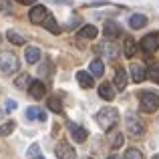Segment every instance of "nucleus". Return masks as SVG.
I'll use <instances>...</instances> for the list:
<instances>
[{"label": "nucleus", "instance_id": "39448f33", "mask_svg": "<svg viewBox=\"0 0 159 159\" xmlns=\"http://www.w3.org/2000/svg\"><path fill=\"white\" fill-rule=\"evenodd\" d=\"M141 48H143L145 52H155L159 48V32H151V34H147L143 40H141Z\"/></svg>", "mask_w": 159, "mask_h": 159}, {"label": "nucleus", "instance_id": "f257e3e1", "mask_svg": "<svg viewBox=\"0 0 159 159\" xmlns=\"http://www.w3.org/2000/svg\"><path fill=\"white\" fill-rule=\"evenodd\" d=\"M95 121L101 125L103 131H109V129H111L113 125H117V121H119V111L113 109V107H103L101 111L95 115Z\"/></svg>", "mask_w": 159, "mask_h": 159}, {"label": "nucleus", "instance_id": "dca6fc26", "mask_svg": "<svg viewBox=\"0 0 159 159\" xmlns=\"http://www.w3.org/2000/svg\"><path fill=\"white\" fill-rule=\"evenodd\" d=\"M77 81H79V85H81L83 89H91V87L95 85L93 77H91L89 73H85V70H79L77 73Z\"/></svg>", "mask_w": 159, "mask_h": 159}, {"label": "nucleus", "instance_id": "cd10ccee", "mask_svg": "<svg viewBox=\"0 0 159 159\" xmlns=\"http://www.w3.org/2000/svg\"><path fill=\"white\" fill-rule=\"evenodd\" d=\"M14 127H16V125H14V121H6L4 125H0V135H2V137L10 135V133L14 131Z\"/></svg>", "mask_w": 159, "mask_h": 159}, {"label": "nucleus", "instance_id": "1a4fd4ad", "mask_svg": "<svg viewBox=\"0 0 159 159\" xmlns=\"http://www.w3.org/2000/svg\"><path fill=\"white\" fill-rule=\"evenodd\" d=\"M28 93H30V97H34L36 101H39V99L47 97V87H44L43 81H32L30 87H28Z\"/></svg>", "mask_w": 159, "mask_h": 159}, {"label": "nucleus", "instance_id": "9d476101", "mask_svg": "<svg viewBox=\"0 0 159 159\" xmlns=\"http://www.w3.org/2000/svg\"><path fill=\"white\" fill-rule=\"evenodd\" d=\"M24 58H26L28 65H36V62L40 61V48L34 47V44L26 47V48H24Z\"/></svg>", "mask_w": 159, "mask_h": 159}, {"label": "nucleus", "instance_id": "f704fd0d", "mask_svg": "<svg viewBox=\"0 0 159 159\" xmlns=\"http://www.w3.org/2000/svg\"><path fill=\"white\" fill-rule=\"evenodd\" d=\"M153 159H159V155H153Z\"/></svg>", "mask_w": 159, "mask_h": 159}, {"label": "nucleus", "instance_id": "20e7f679", "mask_svg": "<svg viewBox=\"0 0 159 159\" xmlns=\"http://www.w3.org/2000/svg\"><path fill=\"white\" fill-rule=\"evenodd\" d=\"M125 123H127V129L131 135H141L143 133V123L139 121V117L135 115V113H127V117H125Z\"/></svg>", "mask_w": 159, "mask_h": 159}, {"label": "nucleus", "instance_id": "a211bd4d", "mask_svg": "<svg viewBox=\"0 0 159 159\" xmlns=\"http://www.w3.org/2000/svg\"><path fill=\"white\" fill-rule=\"evenodd\" d=\"M43 24H44V28H47V30L52 32V34H61V28H58V24H57V20H54V16L47 14V18L43 20Z\"/></svg>", "mask_w": 159, "mask_h": 159}, {"label": "nucleus", "instance_id": "6ab92c4d", "mask_svg": "<svg viewBox=\"0 0 159 159\" xmlns=\"http://www.w3.org/2000/svg\"><path fill=\"white\" fill-rule=\"evenodd\" d=\"M103 73H105V65H103L101 58H93L91 61V75H95V77H103Z\"/></svg>", "mask_w": 159, "mask_h": 159}, {"label": "nucleus", "instance_id": "6e6552de", "mask_svg": "<svg viewBox=\"0 0 159 159\" xmlns=\"http://www.w3.org/2000/svg\"><path fill=\"white\" fill-rule=\"evenodd\" d=\"M66 127H69V131H70V135H73V139L77 141V143H83V141L87 139V129H83L81 125H77V123H73V121H69L66 123Z\"/></svg>", "mask_w": 159, "mask_h": 159}, {"label": "nucleus", "instance_id": "0eeeda50", "mask_svg": "<svg viewBox=\"0 0 159 159\" xmlns=\"http://www.w3.org/2000/svg\"><path fill=\"white\" fill-rule=\"evenodd\" d=\"M47 8L43 6V4H34V6L30 8V12H28V16H30V22L32 24H43V20L47 18Z\"/></svg>", "mask_w": 159, "mask_h": 159}, {"label": "nucleus", "instance_id": "72a5a7b5", "mask_svg": "<svg viewBox=\"0 0 159 159\" xmlns=\"http://www.w3.org/2000/svg\"><path fill=\"white\" fill-rule=\"evenodd\" d=\"M0 119H2V109H0Z\"/></svg>", "mask_w": 159, "mask_h": 159}, {"label": "nucleus", "instance_id": "7c9ffc66", "mask_svg": "<svg viewBox=\"0 0 159 159\" xmlns=\"http://www.w3.org/2000/svg\"><path fill=\"white\" fill-rule=\"evenodd\" d=\"M6 107H8V109H14L16 103H14V101H6Z\"/></svg>", "mask_w": 159, "mask_h": 159}, {"label": "nucleus", "instance_id": "7ed1b4c3", "mask_svg": "<svg viewBox=\"0 0 159 159\" xmlns=\"http://www.w3.org/2000/svg\"><path fill=\"white\" fill-rule=\"evenodd\" d=\"M18 58H16L14 52L10 51H0V70H2L4 75H12L18 70Z\"/></svg>", "mask_w": 159, "mask_h": 159}, {"label": "nucleus", "instance_id": "412c9836", "mask_svg": "<svg viewBox=\"0 0 159 159\" xmlns=\"http://www.w3.org/2000/svg\"><path fill=\"white\" fill-rule=\"evenodd\" d=\"M26 119H36V121H44V119H47V115H44V113L43 111H40V109L39 107H28L26 109Z\"/></svg>", "mask_w": 159, "mask_h": 159}, {"label": "nucleus", "instance_id": "bb28decb", "mask_svg": "<svg viewBox=\"0 0 159 159\" xmlns=\"http://www.w3.org/2000/svg\"><path fill=\"white\" fill-rule=\"evenodd\" d=\"M26 157H28V159H44V157H43V153H40V147H39L36 143L28 147V151H26Z\"/></svg>", "mask_w": 159, "mask_h": 159}, {"label": "nucleus", "instance_id": "c85d7f7f", "mask_svg": "<svg viewBox=\"0 0 159 159\" xmlns=\"http://www.w3.org/2000/svg\"><path fill=\"white\" fill-rule=\"evenodd\" d=\"M123 159H143V153H141L139 149L131 147V149H127V151H125V157Z\"/></svg>", "mask_w": 159, "mask_h": 159}, {"label": "nucleus", "instance_id": "4468645a", "mask_svg": "<svg viewBox=\"0 0 159 159\" xmlns=\"http://www.w3.org/2000/svg\"><path fill=\"white\" fill-rule=\"evenodd\" d=\"M97 51H101L107 58H117V47L113 43H101L97 47Z\"/></svg>", "mask_w": 159, "mask_h": 159}, {"label": "nucleus", "instance_id": "2f4dec72", "mask_svg": "<svg viewBox=\"0 0 159 159\" xmlns=\"http://www.w3.org/2000/svg\"><path fill=\"white\" fill-rule=\"evenodd\" d=\"M16 2H20V4H34V0H16Z\"/></svg>", "mask_w": 159, "mask_h": 159}, {"label": "nucleus", "instance_id": "ddd939ff", "mask_svg": "<svg viewBox=\"0 0 159 159\" xmlns=\"http://www.w3.org/2000/svg\"><path fill=\"white\" fill-rule=\"evenodd\" d=\"M113 81H115V89L117 91H123L125 87H127V73H125V69H117Z\"/></svg>", "mask_w": 159, "mask_h": 159}, {"label": "nucleus", "instance_id": "9b49d317", "mask_svg": "<svg viewBox=\"0 0 159 159\" xmlns=\"http://www.w3.org/2000/svg\"><path fill=\"white\" fill-rule=\"evenodd\" d=\"M103 32H105V36H109V39H117L121 34V26L115 20H107L105 26H103Z\"/></svg>", "mask_w": 159, "mask_h": 159}, {"label": "nucleus", "instance_id": "c756f323", "mask_svg": "<svg viewBox=\"0 0 159 159\" xmlns=\"http://www.w3.org/2000/svg\"><path fill=\"white\" fill-rule=\"evenodd\" d=\"M121 145H123V137H121V135H117V139L113 141V145H111V147H113V149H119Z\"/></svg>", "mask_w": 159, "mask_h": 159}, {"label": "nucleus", "instance_id": "aec40b11", "mask_svg": "<svg viewBox=\"0 0 159 159\" xmlns=\"http://www.w3.org/2000/svg\"><path fill=\"white\" fill-rule=\"evenodd\" d=\"M145 77L149 79V81L153 83H159V65H147V69H145Z\"/></svg>", "mask_w": 159, "mask_h": 159}, {"label": "nucleus", "instance_id": "4be33fe9", "mask_svg": "<svg viewBox=\"0 0 159 159\" xmlns=\"http://www.w3.org/2000/svg\"><path fill=\"white\" fill-rule=\"evenodd\" d=\"M30 83H32V79H30V75H26V73H22V75H18L16 77V81H14V85L18 87V89H28L30 87Z\"/></svg>", "mask_w": 159, "mask_h": 159}, {"label": "nucleus", "instance_id": "b1692460", "mask_svg": "<svg viewBox=\"0 0 159 159\" xmlns=\"http://www.w3.org/2000/svg\"><path fill=\"white\" fill-rule=\"evenodd\" d=\"M47 105H48V109H51L52 113H62V101H61V97H51L47 101Z\"/></svg>", "mask_w": 159, "mask_h": 159}, {"label": "nucleus", "instance_id": "423d86ee", "mask_svg": "<svg viewBox=\"0 0 159 159\" xmlns=\"http://www.w3.org/2000/svg\"><path fill=\"white\" fill-rule=\"evenodd\" d=\"M54 153H57V157L58 159H77V151L73 149V145H69V143H58L57 147H54Z\"/></svg>", "mask_w": 159, "mask_h": 159}, {"label": "nucleus", "instance_id": "5701e85b", "mask_svg": "<svg viewBox=\"0 0 159 159\" xmlns=\"http://www.w3.org/2000/svg\"><path fill=\"white\" fill-rule=\"evenodd\" d=\"M97 34H99V30L95 26H91V24H87V26H83L79 30V36H83V39H95Z\"/></svg>", "mask_w": 159, "mask_h": 159}, {"label": "nucleus", "instance_id": "f8f14e48", "mask_svg": "<svg viewBox=\"0 0 159 159\" xmlns=\"http://www.w3.org/2000/svg\"><path fill=\"white\" fill-rule=\"evenodd\" d=\"M131 81L133 83H143L145 81V66L143 65H139V62L131 65Z\"/></svg>", "mask_w": 159, "mask_h": 159}, {"label": "nucleus", "instance_id": "f03ea898", "mask_svg": "<svg viewBox=\"0 0 159 159\" xmlns=\"http://www.w3.org/2000/svg\"><path fill=\"white\" fill-rule=\"evenodd\" d=\"M139 109L141 113H153L159 109V95L157 93H151V91H143L139 93Z\"/></svg>", "mask_w": 159, "mask_h": 159}, {"label": "nucleus", "instance_id": "393cba45", "mask_svg": "<svg viewBox=\"0 0 159 159\" xmlns=\"http://www.w3.org/2000/svg\"><path fill=\"white\" fill-rule=\"evenodd\" d=\"M6 39L10 40L12 44H24V36L18 34L16 30H8V32H6Z\"/></svg>", "mask_w": 159, "mask_h": 159}, {"label": "nucleus", "instance_id": "f3484780", "mask_svg": "<svg viewBox=\"0 0 159 159\" xmlns=\"http://www.w3.org/2000/svg\"><path fill=\"white\" fill-rule=\"evenodd\" d=\"M99 97L105 99V101L115 99V91H113V85H111V83H103V85L99 87Z\"/></svg>", "mask_w": 159, "mask_h": 159}, {"label": "nucleus", "instance_id": "473e14b6", "mask_svg": "<svg viewBox=\"0 0 159 159\" xmlns=\"http://www.w3.org/2000/svg\"><path fill=\"white\" fill-rule=\"evenodd\" d=\"M107 159H119V157H117V155H111V157H107Z\"/></svg>", "mask_w": 159, "mask_h": 159}, {"label": "nucleus", "instance_id": "a878e982", "mask_svg": "<svg viewBox=\"0 0 159 159\" xmlns=\"http://www.w3.org/2000/svg\"><path fill=\"white\" fill-rule=\"evenodd\" d=\"M135 52H137V48H135V40H133L131 36H129V39H125V57L131 58Z\"/></svg>", "mask_w": 159, "mask_h": 159}, {"label": "nucleus", "instance_id": "2eb2a0df", "mask_svg": "<svg viewBox=\"0 0 159 159\" xmlns=\"http://www.w3.org/2000/svg\"><path fill=\"white\" fill-rule=\"evenodd\" d=\"M145 24H147V16L145 14H133L131 18H129V26H131L133 30H139Z\"/></svg>", "mask_w": 159, "mask_h": 159}]
</instances>
